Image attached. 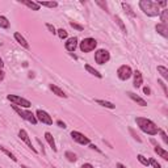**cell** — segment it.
<instances>
[{"label": "cell", "instance_id": "38", "mask_svg": "<svg viewBox=\"0 0 168 168\" xmlns=\"http://www.w3.org/2000/svg\"><path fill=\"white\" fill-rule=\"evenodd\" d=\"M130 133H131V135H133V138L135 139L137 142H139V143H141V142H142V139L138 137V134H135V133H134V130H133V129H130Z\"/></svg>", "mask_w": 168, "mask_h": 168}, {"label": "cell", "instance_id": "3", "mask_svg": "<svg viewBox=\"0 0 168 168\" xmlns=\"http://www.w3.org/2000/svg\"><path fill=\"white\" fill-rule=\"evenodd\" d=\"M12 109L19 114V116L21 117V118H24L25 121L30 122L32 125H36V124H37V117H36L34 114L32 113V112L24 110V109L20 108V106H17V105H12Z\"/></svg>", "mask_w": 168, "mask_h": 168}, {"label": "cell", "instance_id": "37", "mask_svg": "<svg viewBox=\"0 0 168 168\" xmlns=\"http://www.w3.org/2000/svg\"><path fill=\"white\" fill-rule=\"evenodd\" d=\"M46 28L49 29L50 33H53V34H55V33H57V30H55L54 25H51V24H49V22H47V24H46Z\"/></svg>", "mask_w": 168, "mask_h": 168}, {"label": "cell", "instance_id": "18", "mask_svg": "<svg viewBox=\"0 0 168 168\" xmlns=\"http://www.w3.org/2000/svg\"><path fill=\"white\" fill-rule=\"evenodd\" d=\"M50 89H51V91L54 92V93L57 95V96L63 97V99H66V97H67V95L64 93V92H63L62 89L59 88V87H57V85H55V84H50Z\"/></svg>", "mask_w": 168, "mask_h": 168}, {"label": "cell", "instance_id": "32", "mask_svg": "<svg viewBox=\"0 0 168 168\" xmlns=\"http://www.w3.org/2000/svg\"><path fill=\"white\" fill-rule=\"evenodd\" d=\"M96 4H97V5H100V7L103 8V11H105L106 13L109 12V11H108V4H106L105 1H100V0H96Z\"/></svg>", "mask_w": 168, "mask_h": 168}, {"label": "cell", "instance_id": "7", "mask_svg": "<svg viewBox=\"0 0 168 168\" xmlns=\"http://www.w3.org/2000/svg\"><path fill=\"white\" fill-rule=\"evenodd\" d=\"M131 75H133V71H131L130 66L122 64V66L118 67V70H117V76H118L120 80H127V79H130Z\"/></svg>", "mask_w": 168, "mask_h": 168}, {"label": "cell", "instance_id": "19", "mask_svg": "<svg viewBox=\"0 0 168 168\" xmlns=\"http://www.w3.org/2000/svg\"><path fill=\"white\" fill-rule=\"evenodd\" d=\"M20 1L22 3V4L26 5V7H29L30 9H33V11H40V5H38L36 1H30V0H20Z\"/></svg>", "mask_w": 168, "mask_h": 168}, {"label": "cell", "instance_id": "34", "mask_svg": "<svg viewBox=\"0 0 168 168\" xmlns=\"http://www.w3.org/2000/svg\"><path fill=\"white\" fill-rule=\"evenodd\" d=\"M158 84H160V87H162V88H163V92H164V95H166V96L168 97V89H167V85H166V83H164L163 80H160V79H159V80H158Z\"/></svg>", "mask_w": 168, "mask_h": 168}, {"label": "cell", "instance_id": "42", "mask_svg": "<svg viewBox=\"0 0 168 168\" xmlns=\"http://www.w3.org/2000/svg\"><path fill=\"white\" fill-rule=\"evenodd\" d=\"M80 168H93V166H92L91 163H84V164H83V166L80 167Z\"/></svg>", "mask_w": 168, "mask_h": 168}, {"label": "cell", "instance_id": "39", "mask_svg": "<svg viewBox=\"0 0 168 168\" xmlns=\"http://www.w3.org/2000/svg\"><path fill=\"white\" fill-rule=\"evenodd\" d=\"M57 125L59 126V127H63V129H66V127H67L66 124H64L63 121H61V120H58V121H57Z\"/></svg>", "mask_w": 168, "mask_h": 168}, {"label": "cell", "instance_id": "48", "mask_svg": "<svg viewBox=\"0 0 168 168\" xmlns=\"http://www.w3.org/2000/svg\"><path fill=\"white\" fill-rule=\"evenodd\" d=\"M21 168H29L28 166H24V164H21Z\"/></svg>", "mask_w": 168, "mask_h": 168}, {"label": "cell", "instance_id": "35", "mask_svg": "<svg viewBox=\"0 0 168 168\" xmlns=\"http://www.w3.org/2000/svg\"><path fill=\"white\" fill-rule=\"evenodd\" d=\"M148 162H150V164H151V166H152L154 168H162V166H160V163H158V162H156V159L151 158V159H150V160H148Z\"/></svg>", "mask_w": 168, "mask_h": 168}, {"label": "cell", "instance_id": "21", "mask_svg": "<svg viewBox=\"0 0 168 168\" xmlns=\"http://www.w3.org/2000/svg\"><path fill=\"white\" fill-rule=\"evenodd\" d=\"M84 67H85V70H87V71H88L91 75H93V76L99 78V79H101V78H103V75L100 74V72L97 71V70H95L92 66H89V64H85V66H84Z\"/></svg>", "mask_w": 168, "mask_h": 168}, {"label": "cell", "instance_id": "11", "mask_svg": "<svg viewBox=\"0 0 168 168\" xmlns=\"http://www.w3.org/2000/svg\"><path fill=\"white\" fill-rule=\"evenodd\" d=\"M78 38L76 37H71V38H68V40L66 41V45H64V46H66V50L67 51H70L72 54V53L75 51V50H76V47H78Z\"/></svg>", "mask_w": 168, "mask_h": 168}, {"label": "cell", "instance_id": "27", "mask_svg": "<svg viewBox=\"0 0 168 168\" xmlns=\"http://www.w3.org/2000/svg\"><path fill=\"white\" fill-rule=\"evenodd\" d=\"M0 28L1 29H8L9 28V21L5 16H0Z\"/></svg>", "mask_w": 168, "mask_h": 168}, {"label": "cell", "instance_id": "8", "mask_svg": "<svg viewBox=\"0 0 168 168\" xmlns=\"http://www.w3.org/2000/svg\"><path fill=\"white\" fill-rule=\"evenodd\" d=\"M36 117H37V121H41L42 124L45 125H53V118L47 112L42 110V109H38L36 112Z\"/></svg>", "mask_w": 168, "mask_h": 168}, {"label": "cell", "instance_id": "23", "mask_svg": "<svg viewBox=\"0 0 168 168\" xmlns=\"http://www.w3.org/2000/svg\"><path fill=\"white\" fill-rule=\"evenodd\" d=\"M114 20H116L117 22V25H118L120 28H121V30H122V33L126 36L127 34V30H126V26H125V24H124V21H122V19L120 17V16H114Z\"/></svg>", "mask_w": 168, "mask_h": 168}, {"label": "cell", "instance_id": "9", "mask_svg": "<svg viewBox=\"0 0 168 168\" xmlns=\"http://www.w3.org/2000/svg\"><path fill=\"white\" fill-rule=\"evenodd\" d=\"M71 138L74 139L76 143H79V145H89V143H91V141H89L88 137H85L84 134L80 133V131L72 130L71 131Z\"/></svg>", "mask_w": 168, "mask_h": 168}, {"label": "cell", "instance_id": "31", "mask_svg": "<svg viewBox=\"0 0 168 168\" xmlns=\"http://www.w3.org/2000/svg\"><path fill=\"white\" fill-rule=\"evenodd\" d=\"M57 34H58V37H59L61 40H64V38H67V32L63 29V28H62V29H58V30H57Z\"/></svg>", "mask_w": 168, "mask_h": 168}, {"label": "cell", "instance_id": "15", "mask_svg": "<svg viewBox=\"0 0 168 168\" xmlns=\"http://www.w3.org/2000/svg\"><path fill=\"white\" fill-rule=\"evenodd\" d=\"M45 139H46V141H47V143L50 145V147L53 148V151H54V152H57V151H58V148H57V146H55V141H54V138H53L51 133H49V131H46V133H45Z\"/></svg>", "mask_w": 168, "mask_h": 168}, {"label": "cell", "instance_id": "41", "mask_svg": "<svg viewBox=\"0 0 168 168\" xmlns=\"http://www.w3.org/2000/svg\"><path fill=\"white\" fill-rule=\"evenodd\" d=\"M143 92L147 95V96H148V95H151V89L148 88V87H143Z\"/></svg>", "mask_w": 168, "mask_h": 168}, {"label": "cell", "instance_id": "47", "mask_svg": "<svg viewBox=\"0 0 168 168\" xmlns=\"http://www.w3.org/2000/svg\"><path fill=\"white\" fill-rule=\"evenodd\" d=\"M3 67H4V63H3V59L0 58V68H3Z\"/></svg>", "mask_w": 168, "mask_h": 168}, {"label": "cell", "instance_id": "5", "mask_svg": "<svg viewBox=\"0 0 168 168\" xmlns=\"http://www.w3.org/2000/svg\"><path fill=\"white\" fill-rule=\"evenodd\" d=\"M7 99L9 100L11 103H13L15 105H19V106L25 108V109H28V108H30V106H32V103H30L29 100L24 99V97L17 96V95H8Z\"/></svg>", "mask_w": 168, "mask_h": 168}, {"label": "cell", "instance_id": "40", "mask_svg": "<svg viewBox=\"0 0 168 168\" xmlns=\"http://www.w3.org/2000/svg\"><path fill=\"white\" fill-rule=\"evenodd\" d=\"M89 148H92V150H96L97 152H101V150H100V148L97 147V146H95V145H91V143H89Z\"/></svg>", "mask_w": 168, "mask_h": 168}, {"label": "cell", "instance_id": "17", "mask_svg": "<svg viewBox=\"0 0 168 168\" xmlns=\"http://www.w3.org/2000/svg\"><path fill=\"white\" fill-rule=\"evenodd\" d=\"M154 151H155V152L158 154V155L160 156L162 159H164V160H168V152H167L166 150H164V148H162L160 146H158V145H156L155 148H154Z\"/></svg>", "mask_w": 168, "mask_h": 168}, {"label": "cell", "instance_id": "1", "mask_svg": "<svg viewBox=\"0 0 168 168\" xmlns=\"http://www.w3.org/2000/svg\"><path fill=\"white\" fill-rule=\"evenodd\" d=\"M135 122H137V125H138V127L141 129L143 133L148 134V135H156V134L159 133V130H160V129L156 126L155 122L148 118H145V117H137Z\"/></svg>", "mask_w": 168, "mask_h": 168}, {"label": "cell", "instance_id": "28", "mask_svg": "<svg viewBox=\"0 0 168 168\" xmlns=\"http://www.w3.org/2000/svg\"><path fill=\"white\" fill-rule=\"evenodd\" d=\"M158 72L162 75V78H163V79L168 80V70L164 66H158Z\"/></svg>", "mask_w": 168, "mask_h": 168}, {"label": "cell", "instance_id": "33", "mask_svg": "<svg viewBox=\"0 0 168 168\" xmlns=\"http://www.w3.org/2000/svg\"><path fill=\"white\" fill-rule=\"evenodd\" d=\"M70 25H71V28H74V29H76V30H83L84 29L83 25L78 24V22H74V21H70Z\"/></svg>", "mask_w": 168, "mask_h": 168}, {"label": "cell", "instance_id": "44", "mask_svg": "<svg viewBox=\"0 0 168 168\" xmlns=\"http://www.w3.org/2000/svg\"><path fill=\"white\" fill-rule=\"evenodd\" d=\"M156 4L160 5V7H167V1H158Z\"/></svg>", "mask_w": 168, "mask_h": 168}, {"label": "cell", "instance_id": "45", "mask_svg": "<svg viewBox=\"0 0 168 168\" xmlns=\"http://www.w3.org/2000/svg\"><path fill=\"white\" fill-rule=\"evenodd\" d=\"M37 142H38V145L42 147V154L45 155V150H43V145H42V142H41V139H37Z\"/></svg>", "mask_w": 168, "mask_h": 168}, {"label": "cell", "instance_id": "49", "mask_svg": "<svg viewBox=\"0 0 168 168\" xmlns=\"http://www.w3.org/2000/svg\"><path fill=\"white\" fill-rule=\"evenodd\" d=\"M53 168H57V167H53Z\"/></svg>", "mask_w": 168, "mask_h": 168}, {"label": "cell", "instance_id": "16", "mask_svg": "<svg viewBox=\"0 0 168 168\" xmlns=\"http://www.w3.org/2000/svg\"><path fill=\"white\" fill-rule=\"evenodd\" d=\"M15 40L17 41L22 47H25V49H29V47H30V46H29V43L26 42V40H25V38L22 37V36H21L19 32H16V33H15Z\"/></svg>", "mask_w": 168, "mask_h": 168}, {"label": "cell", "instance_id": "20", "mask_svg": "<svg viewBox=\"0 0 168 168\" xmlns=\"http://www.w3.org/2000/svg\"><path fill=\"white\" fill-rule=\"evenodd\" d=\"M121 5H122V8H124V11L126 13H127L130 17H133V19H135L137 17V15H135V12H134L133 9H131V7L127 4V3H121Z\"/></svg>", "mask_w": 168, "mask_h": 168}, {"label": "cell", "instance_id": "14", "mask_svg": "<svg viewBox=\"0 0 168 168\" xmlns=\"http://www.w3.org/2000/svg\"><path fill=\"white\" fill-rule=\"evenodd\" d=\"M155 30L162 36V37H164V38L168 37V26H167V24H162V22H160V24H158L155 26Z\"/></svg>", "mask_w": 168, "mask_h": 168}, {"label": "cell", "instance_id": "2", "mask_svg": "<svg viewBox=\"0 0 168 168\" xmlns=\"http://www.w3.org/2000/svg\"><path fill=\"white\" fill-rule=\"evenodd\" d=\"M139 8L143 11V13L147 15L148 17H156L160 13L159 5L156 3L151 1V0H141L139 1Z\"/></svg>", "mask_w": 168, "mask_h": 168}, {"label": "cell", "instance_id": "24", "mask_svg": "<svg viewBox=\"0 0 168 168\" xmlns=\"http://www.w3.org/2000/svg\"><path fill=\"white\" fill-rule=\"evenodd\" d=\"M37 4L40 7H47V8H55L58 7L57 1H37Z\"/></svg>", "mask_w": 168, "mask_h": 168}, {"label": "cell", "instance_id": "10", "mask_svg": "<svg viewBox=\"0 0 168 168\" xmlns=\"http://www.w3.org/2000/svg\"><path fill=\"white\" fill-rule=\"evenodd\" d=\"M19 138L21 139V141H24L25 143H26V146L30 148V150L33 151L34 154H37V150H36L34 147H33V145H32V141H30V138H29V135H28V133H26V130H24V129H21L20 131H19Z\"/></svg>", "mask_w": 168, "mask_h": 168}, {"label": "cell", "instance_id": "6", "mask_svg": "<svg viewBox=\"0 0 168 168\" xmlns=\"http://www.w3.org/2000/svg\"><path fill=\"white\" fill-rule=\"evenodd\" d=\"M109 59H110V54H109L108 50L100 49L95 53V62L97 64H104L106 62H109Z\"/></svg>", "mask_w": 168, "mask_h": 168}, {"label": "cell", "instance_id": "26", "mask_svg": "<svg viewBox=\"0 0 168 168\" xmlns=\"http://www.w3.org/2000/svg\"><path fill=\"white\" fill-rule=\"evenodd\" d=\"M64 156H66L67 160L71 162V163H75V162H76V159H78L76 155H75L72 151H66V152H64Z\"/></svg>", "mask_w": 168, "mask_h": 168}, {"label": "cell", "instance_id": "46", "mask_svg": "<svg viewBox=\"0 0 168 168\" xmlns=\"http://www.w3.org/2000/svg\"><path fill=\"white\" fill-rule=\"evenodd\" d=\"M117 168H126L124 164H121V163H117Z\"/></svg>", "mask_w": 168, "mask_h": 168}, {"label": "cell", "instance_id": "29", "mask_svg": "<svg viewBox=\"0 0 168 168\" xmlns=\"http://www.w3.org/2000/svg\"><path fill=\"white\" fill-rule=\"evenodd\" d=\"M0 151H3V152H4V154H5V155H7V156H8V158H11V159H12V160H13V162H17V158H16V156H15V155H13V154H12V152H11V151H9V150H7V148H5V147L0 146Z\"/></svg>", "mask_w": 168, "mask_h": 168}, {"label": "cell", "instance_id": "13", "mask_svg": "<svg viewBox=\"0 0 168 168\" xmlns=\"http://www.w3.org/2000/svg\"><path fill=\"white\" fill-rule=\"evenodd\" d=\"M133 75H134V83H133V85L135 87V88L142 87V84H143V76H142V72L141 71H135Z\"/></svg>", "mask_w": 168, "mask_h": 168}, {"label": "cell", "instance_id": "22", "mask_svg": "<svg viewBox=\"0 0 168 168\" xmlns=\"http://www.w3.org/2000/svg\"><path fill=\"white\" fill-rule=\"evenodd\" d=\"M95 101H96V104L104 106V108H108V109H114V108H116V105H114V104H112V103H109V101H105V100L97 99V100H95Z\"/></svg>", "mask_w": 168, "mask_h": 168}, {"label": "cell", "instance_id": "30", "mask_svg": "<svg viewBox=\"0 0 168 168\" xmlns=\"http://www.w3.org/2000/svg\"><path fill=\"white\" fill-rule=\"evenodd\" d=\"M137 159L139 160V163H141L142 166H145V167L150 166V162H148V159H146L143 155H141V154H139V155H137Z\"/></svg>", "mask_w": 168, "mask_h": 168}, {"label": "cell", "instance_id": "43", "mask_svg": "<svg viewBox=\"0 0 168 168\" xmlns=\"http://www.w3.org/2000/svg\"><path fill=\"white\" fill-rule=\"evenodd\" d=\"M4 76H5V72H4V71H3V70H1V68H0V82H1V80H3V79H4Z\"/></svg>", "mask_w": 168, "mask_h": 168}, {"label": "cell", "instance_id": "12", "mask_svg": "<svg viewBox=\"0 0 168 168\" xmlns=\"http://www.w3.org/2000/svg\"><path fill=\"white\" fill-rule=\"evenodd\" d=\"M126 95H127V96L130 97V99L133 100V101H135L138 105H141V106H147V103L145 101V100L142 99V97H139L138 95H135L134 92H126Z\"/></svg>", "mask_w": 168, "mask_h": 168}, {"label": "cell", "instance_id": "4", "mask_svg": "<svg viewBox=\"0 0 168 168\" xmlns=\"http://www.w3.org/2000/svg\"><path fill=\"white\" fill-rule=\"evenodd\" d=\"M96 46H97V41L95 40V38H91V37L84 38V40L79 43V47H80V50H82L83 53L93 51V50L96 49Z\"/></svg>", "mask_w": 168, "mask_h": 168}, {"label": "cell", "instance_id": "36", "mask_svg": "<svg viewBox=\"0 0 168 168\" xmlns=\"http://www.w3.org/2000/svg\"><path fill=\"white\" fill-rule=\"evenodd\" d=\"M159 133H160V135H162V139H163V142L166 145H168V137H167V134H166V131H163V130H159Z\"/></svg>", "mask_w": 168, "mask_h": 168}, {"label": "cell", "instance_id": "25", "mask_svg": "<svg viewBox=\"0 0 168 168\" xmlns=\"http://www.w3.org/2000/svg\"><path fill=\"white\" fill-rule=\"evenodd\" d=\"M159 17H160L162 24H167V21H168V9H167V8H164L163 11H160Z\"/></svg>", "mask_w": 168, "mask_h": 168}]
</instances>
